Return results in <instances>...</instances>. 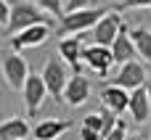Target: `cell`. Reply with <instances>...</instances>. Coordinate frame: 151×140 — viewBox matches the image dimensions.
Returning a JSON list of instances; mask_svg holds the SVG:
<instances>
[{
	"mask_svg": "<svg viewBox=\"0 0 151 140\" xmlns=\"http://www.w3.org/2000/svg\"><path fill=\"white\" fill-rule=\"evenodd\" d=\"M146 93H149V98H151V74H149V79H146Z\"/></svg>",
	"mask_w": 151,
	"mask_h": 140,
	"instance_id": "obj_24",
	"label": "cell"
},
{
	"mask_svg": "<svg viewBox=\"0 0 151 140\" xmlns=\"http://www.w3.org/2000/svg\"><path fill=\"white\" fill-rule=\"evenodd\" d=\"M127 114H130V119H133L135 124L149 122V116H151V98H149V93H146V87H141V90L130 93Z\"/></svg>",
	"mask_w": 151,
	"mask_h": 140,
	"instance_id": "obj_13",
	"label": "cell"
},
{
	"mask_svg": "<svg viewBox=\"0 0 151 140\" xmlns=\"http://www.w3.org/2000/svg\"><path fill=\"white\" fill-rule=\"evenodd\" d=\"M8 19H11V5L0 0V26H8Z\"/></svg>",
	"mask_w": 151,
	"mask_h": 140,
	"instance_id": "obj_22",
	"label": "cell"
},
{
	"mask_svg": "<svg viewBox=\"0 0 151 140\" xmlns=\"http://www.w3.org/2000/svg\"><path fill=\"white\" fill-rule=\"evenodd\" d=\"M45 87H48V95L53 101H61L64 103V90H66V82H69V71H66V64L61 58H48L42 71H40Z\"/></svg>",
	"mask_w": 151,
	"mask_h": 140,
	"instance_id": "obj_4",
	"label": "cell"
},
{
	"mask_svg": "<svg viewBox=\"0 0 151 140\" xmlns=\"http://www.w3.org/2000/svg\"><path fill=\"white\" fill-rule=\"evenodd\" d=\"M104 140H127V124L119 119V122H117V127H114V130H111Z\"/></svg>",
	"mask_w": 151,
	"mask_h": 140,
	"instance_id": "obj_21",
	"label": "cell"
},
{
	"mask_svg": "<svg viewBox=\"0 0 151 140\" xmlns=\"http://www.w3.org/2000/svg\"><path fill=\"white\" fill-rule=\"evenodd\" d=\"M146 79H149L146 66L135 58V61L119 66V71H117V77L111 79V85H117V87H122V90H127V93H135V90L146 87Z\"/></svg>",
	"mask_w": 151,
	"mask_h": 140,
	"instance_id": "obj_6",
	"label": "cell"
},
{
	"mask_svg": "<svg viewBox=\"0 0 151 140\" xmlns=\"http://www.w3.org/2000/svg\"><path fill=\"white\" fill-rule=\"evenodd\" d=\"M29 135H32V127L21 116H13V119L0 122V140H27Z\"/></svg>",
	"mask_w": 151,
	"mask_h": 140,
	"instance_id": "obj_16",
	"label": "cell"
},
{
	"mask_svg": "<svg viewBox=\"0 0 151 140\" xmlns=\"http://www.w3.org/2000/svg\"><path fill=\"white\" fill-rule=\"evenodd\" d=\"M0 71H3V79H5V85L11 87V90H24V85H27V79H29V64H27V58L21 56V53H5L3 56V61H0Z\"/></svg>",
	"mask_w": 151,
	"mask_h": 140,
	"instance_id": "obj_3",
	"label": "cell"
},
{
	"mask_svg": "<svg viewBox=\"0 0 151 140\" xmlns=\"http://www.w3.org/2000/svg\"><path fill=\"white\" fill-rule=\"evenodd\" d=\"M29 3H35L40 11H45L56 19H64V0H29Z\"/></svg>",
	"mask_w": 151,
	"mask_h": 140,
	"instance_id": "obj_18",
	"label": "cell"
},
{
	"mask_svg": "<svg viewBox=\"0 0 151 140\" xmlns=\"http://www.w3.org/2000/svg\"><path fill=\"white\" fill-rule=\"evenodd\" d=\"M101 103H104V109H109V111L117 116V114L127 111L130 93H127V90H122V87H117V85H106V87L101 90Z\"/></svg>",
	"mask_w": 151,
	"mask_h": 140,
	"instance_id": "obj_14",
	"label": "cell"
},
{
	"mask_svg": "<svg viewBox=\"0 0 151 140\" xmlns=\"http://www.w3.org/2000/svg\"><path fill=\"white\" fill-rule=\"evenodd\" d=\"M85 8H98V0H64V13H74Z\"/></svg>",
	"mask_w": 151,
	"mask_h": 140,
	"instance_id": "obj_19",
	"label": "cell"
},
{
	"mask_svg": "<svg viewBox=\"0 0 151 140\" xmlns=\"http://www.w3.org/2000/svg\"><path fill=\"white\" fill-rule=\"evenodd\" d=\"M82 50H85V45H82L80 37H64V40L58 42V58H61L64 64H69V66L74 69V74H80Z\"/></svg>",
	"mask_w": 151,
	"mask_h": 140,
	"instance_id": "obj_12",
	"label": "cell"
},
{
	"mask_svg": "<svg viewBox=\"0 0 151 140\" xmlns=\"http://www.w3.org/2000/svg\"><path fill=\"white\" fill-rule=\"evenodd\" d=\"M48 37H50V26H29V29L13 34V37L8 40V45H11L13 53H21V50H29V48H40V45H45Z\"/></svg>",
	"mask_w": 151,
	"mask_h": 140,
	"instance_id": "obj_8",
	"label": "cell"
},
{
	"mask_svg": "<svg viewBox=\"0 0 151 140\" xmlns=\"http://www.w3.org/2000/svg\"><path fill=\"white\" fill-rule=\"evenodd\" d=\"M90 93H93V82L88 77H82V74H72L69 82H66V90H64V103L77 109L90 98Z\"/></svg>",
	"mask_w": 151,
	"mask_h": 140,
	"instance_id": "obj_10",
	"label": "cell"
},
{
	"mask_svg": "<svg viewBox=\"0 0 151 140\" xmlns=\"http://www.w3.org/2000/svg\"><path fill=\"white\" fill-rule=\"evenodd\" d=\"M111 58H114V64H130V61H135L138 58V53H135V45H133V40H130V29H127V24L122 26V32L117 34V40L111 42Z\"/></svg>",
	"mask_w": 151,
	"mask_h": 140,
	"instance_id": "obj_11",
	"label": "cell"
},
{
	"mask_svg": "<svg viewBox=\"0 0 151 140\" xmlns=\"http://www.w3.org/2000/svg\"><path fill=\"white\" fill-rule=\"evenodd\" d=\"M21 95H24L27 114H29V116H37V111L42 109V103H45V98H48V87H45L42 77H40V74H29V79H27Z\"/></svg>",
	"mask_w": 151,
	"mask_h": 140,
	"instance_id": "obj_7",
	"label": "cell"
},
{
	"mask_svg": "<svg viewBox=\"0 0 151 140\" xmlns=\"http://www.w3.org/2000/svg\"><path fill=\"white\" fill-rule=\"evenodd\" d=\"M130 40L135 45L138 58H143L146 64H151V32L146 26H135V29H130Z\"/></svg>",
	"mask_w": 151,
	"mask_h": 140,
	"instance_id": "obj_17",
	"label": "cell"
},
{
	"mask_svg": "<svg viewBox=\"0 0 151 140\" xmlns=\"http://www.w3.org/2000/svg\"><path fill=\"white\" fill-rule=\"evenodd\" d=\"M82 61L98 74V77H106L109 74V69H111V64H114V58H111V48H101V45H85V50H82Z\"/></svg>",
	"mask_w": 151,
	"mask_h": 140,
	"instance_id": "obj_9",
	"label": "cell"
},
{
	"mask_svg": "<svg viewBox=\"0 0 151 140\" xmlns=\"http://www.w3.org/2000/svg\"><path fill=\"white\" fill-rule=\"evenodd\" d=\"M72 127V122L66 119H42L32 127V138L35 140H58L66 130Z\"/></svg>",
	"mask_w": 151,
	"mask_h": 140,
	"instance_id": "obj_15",
	"label": "cell"
},
{
	"mask_svg": "<svg viewBox=\"0 0 151 140\" xmlns=\"http://www.w3.org/2000/svg\"><path fill=\"white\" fill-rule=\"evenodd\" d=\"M29 26H53V16L40 11L29 0H13L11 3V19H8V34H19Z\"/></svg>",
	"mask_w": 151,
	"mask_h": 140,
	"instance_id": "obj_1",
	"label": "cell"
},
{
	"mask_svg": "<svg viewBox=\"0 0 151 140\" xmlns=\"http://www.w3.org/2000/svg\"><path fill=\"white\" fill-rule=\"evenodd\" d=\"M111 8H85V11H74V13H64V19H58V34L61 37H74V34H82V32H90Z\"/></svg>",
	"mask_w": 151,
	"mask_h": 140,
	"instance_id": "obj_2",
	"label": "cell"
},
{
	"mask_svg": "<svg viewBox=\"0 0 151 140\" xmlns=\"http://www.w3.org/2000/svg\"><path fill=\"white\" fill-rule=\"evenodd\" d=\"M127 140H151L146 132H135V135H127Z\"/></svg>",
	"mask_w": 151,
	"mask_h": 140,
	"instance_id": "obj_23",
	"label": "cell"
},
{
	"mask_svg": "<svg viewBox=\"0 0 151 140\" xmlns=\"http://www.w3.org/2000/svg\"><path fill=\"white\" fill-rule=\"evenodd\" d=\"M130 8H151V0H119L114 11H130Z\"/></svg>",
	"mask_w": 151,
	"mask_h": 140,
	"instance_id": "obj_20",
	"label": "cell"
},
{
	"mask_svg": "<svg viewBox=\"0 0 151 140\" xmlns=\"http://www.w3.org/2000/svg\"><path fill=\"white\" fill-rule=\"evenodd\" d=\"M122 26H125V19L119 16V11H109L93 29H90V40H93V45H101V48H111V42L117 40V34L122 32Z\"/></svg>",
	"mask_w": 151,
	"mask_h": 140,
	"instance_id": "obj_5",
	"label": "cell"
}]
</instances>
